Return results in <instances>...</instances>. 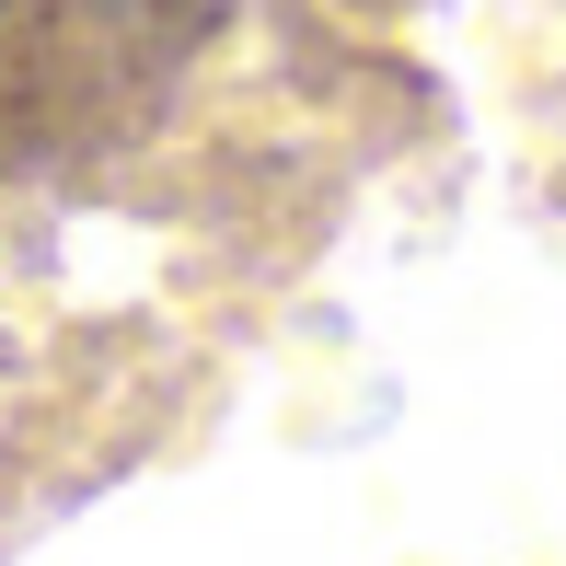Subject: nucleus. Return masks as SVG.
Segmentation results:
<instances>
[{
    "label": "nucleus",
    "mask_w": 566,
    "mask_h": 566,
    "mask_svg": "<svg viewBox=\"0 0 566 566\" xmlns=\"http://www.w3.org/2000/svg\"><path fill=\"white\" fill-rule=\"evenodd\" d=\"M243 0H0V186H93L150 150Z\"/></svg>",
    "instance_id": "obj_1"
}]
</instances>
